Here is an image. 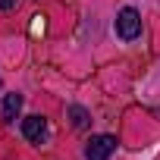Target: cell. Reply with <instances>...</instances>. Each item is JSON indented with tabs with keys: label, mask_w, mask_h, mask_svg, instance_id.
Instances as JSON below:
<instances>
[{
	"label": "cell",
	"mask_w": 160,
	"mask_h": 160,
	"mask_svg": "<svg viewBox=\"0 0 160 160\" xmlns=\"http://www.w3.org/2000/svg\"><path fill=\"white\" fill-rule=\"evenodd\" d=\"M22 110V94H7L3 98V122H13Z\"/></svg>",
	"instance_id": "4"
},
{
	"label": "cell",
	"mask_w": 160,
	"mask_h": 160,
	"mask_svg": "<svg viewBox=\"0 0 160 160\" xmlns=\"http://www.w3.org/2000/svg\"><path fill=\"white\" fill-rule=\"evenodd\" d=\"M66 116H69V122H72L75 129H85V126L91 122L88 110H85V107H78V104H75V107H69V110H66Z\"/></svg>",
	"instance_id": "5"
},
{
	"label": "cell",
	"mask_w": 160,
	"mask_h": 160,
	"mask_svg": "<svg viewBox=\"0 0 160 160\" xmlns=\"http://www.w3.org/2000/svg\"><path fill=\"white\" fill-rule=\"evenodd\" d=\"M16 7V0H0V10H13Z\"/></svg>",
	"instance_id": "6"
},
{
	"label": "cell",
	"mask_w": 160,
	"mask_h": 160,
	"mask_svg": "<svg viewBox=\"0 0 160 160\" xmlns=\"http://www.w3.org/2000/svg\"><path fill=\"white\" fill-rule=\"evenodd\" d=\"M113 151H116V138H113V135H94V138L85 144V157H88V160H107Z\"/></svg>",
	"instance_id": "2"
},
{
	"label": "cell",
	"mask_w": 160,
	"mask_h": 160,
	"mask_svg": "<svg viewBox=\"0 0 160 160\" xmlns=\"http://www.w3.org/2000/svg\"><path fill=\"white\" fill-rule=\"evenodd\" d=\"M22 135H25L32 144H41V141L47 138V122H44V116H25V119H22Z\"/></svg>",
	"instance_id": "3"
},
{
	"label": "cell",
	"mask_w": 160,
	"mask_h": 160,
	"mask_svg": "<svg viewBox=\"0 0 160 160\" xmlns=\"http://www.w3.org/2000/svg\"><path fill=\"white\" fill-rule=\"evenodd\" d=\"M116 32H119V38H126V41L138 38V32H141V16H138L132 7H126V10L116 16Z\"/></svg>",
	"instance_id": "1"
}]
</instances>
